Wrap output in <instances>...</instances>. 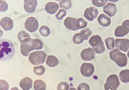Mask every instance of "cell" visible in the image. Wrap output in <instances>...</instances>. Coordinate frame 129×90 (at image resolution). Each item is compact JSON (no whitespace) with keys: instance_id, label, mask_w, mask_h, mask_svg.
Here are the masks:
<instances>
[{"instance_id":"cell-1","label":"cell","mask_w":129,"mask_h":90,"mask_svg":"<svg viewBox=\"0 0 129 90\" xmlns=\"http://www.w3.org/2000/svg\"><path fill=\"white\" fill-rule=\"evenodd\" d=\"M20 51L23 55L27 56L31 51L41 49L43 46L42 41L37 39L28 38L20 42Z\"/></svg>"},{"instance_id":"cell-2","label":"cell","mask_w":129,"mask_h":90,"mask_svg":"<svg viewBox=\"0 0 129 90\" xmlns=\"http://www.w3.org/2000/svg\"><path fill=\"white\" fill-rule=\"evenodd\" d=\"M0 60L7 61L11 59L15 53L13 44L9 40L3 39L0 40Z\"/></svg>"},{"instance_id":"cell-3","label":"cell","mask_w":129,"mask_h":90,"mask_svg":"<svg viewBox=\"0 0 129 90\" xmlns=\"http://www.w3.org/2000/svg\"><path fill=\"white\" fill-rule=\"evenodd\" d=\"M109 56L110 59L119 66L123 67L126 65L127 63V56L125 54L119 50L114 49L110 51Z\"/></svg>"},{"instance_id":"cell-4","label":"cell","mask_w":129,"mask_h":90,"mask_svg":"<svg viewBox=\"0 0 129 90\" xmlns=\"http://www.w3.org/2000/svg\"><path fill=\"white\" fill-rule=\"evenodd\" d=\"M89 43L97 53L101 54L105 51L104 43L99 35H93L89 40Z\"/></svg>"},{"instance_id":"cell-5","label":"cell","mask_w":129,"mask_h":90,"mask_svg":"<svg viewBox=\"0 0 129 90\" xmlns=\"http://www.w3.org/2000/svg\"><path fill=\"white\" fill-rule=\"evenodd\" d=\"M47 55L43 51L39 50L32 52L29 57L30 62L34 65H38L43 63L45 61Z\"/></svg>"},{"instance_id":"cell-6","label":"cell","mask_w":129,"mask_h":90,"mask_svg":"<svg viewBox=\"0 0 129 90\" xmlns=\"http://www.w3.org/2000/svg\"><path fill=\"white\" fill-rule=\"evenodd\" d=\"M118 76L115 74H112L107 78L104 85L105 90H117L119 85Z\"/></svg>"},{"instance_id":"cell-7","label":"cell","mask_w":129,"mask_h":90,"mask_svg":"<svg viewBox=\"0 0 129 90\" xmlns=\"http://www.w3.org/2000/svg\"><path fill=\"white\" fill-rule=\"evenodd\" d=\"M39 26V23L37 20L33 17L27 18L24 23L25 29L31 33L37 31Z\"/></svg>"},{"instance_id":"cell-8","label":"cell","mask_w":129,"mask_h":90,"mask_svg":"<svg viewBox=\"0 0 129 90\" xmlns=\"http://www.w3.org/2000/svg\"><path fill=\"white\" fill-rule=\"evenodd\" d=\"M115 45L117 49L126 52L129 50V40L126 38L116 39Z\"/></svg>"},{"instance_id":"cell-9","label":"cell","mask_w":129,"mask_h":90,"mask_svg":"<svg viewBox=\"0 0 129 90\" xmlns=\"http://www.w3.org/2000/svg\"><path fill=\"white\" fill-rule=\"evenodd\" d=\"M80 70L81 73L83 76L85 77H90L94 73V68L92 64L84 63L81 66Z\"/></svg>"},{"instance_id":"cell-10","label":"cell","mask_w":129,"mask_h":90,"mask_svg":"<svg viewBox=\"0 0 129 90\" xmlns=\"http://www.w3.org/2000/svg\"><path fill=\"white\" fill-rule=\"evenodd\" d=\"M99 14L97 9L93 6L87 8L84 12V17L89 21H91L96 18Z\"/></svg>"},{"instance_id":"cell-11","label":"cell","mask_w":129,"mask_h":90,"mask_svg":"<svg viewBox=\"0 0 129 90\" xmlns=\"http://www.w3.org/2000/svg\"><path fill=\"white\" fill-rule=\"evenodd\" d=\"M95 53L94 50L90 47L83 50L81 53V56L84 61H91L95 57Z\"/></svg>"},{"instance_id":"cell-12","label":"cell","mask_w":129,"mask_h":90,"mask_svg":"<svg viewBox=\"0 0 129 90\" xmlns=\"http://www.w3.org/2000/svg\"><path fill=\"white\" fill-rule=\"evenodd\" d=\"M24 8L25 11L28 13H33L36 9L38 4L36 0H24Z\"/></svg>"},{"instance_id":"cell-13","label":"cell","mask_w":129,"mask_h":90,"mask_svg":"<svg viewBox=\"0 0 129 90\" xmlns=\"http://www.w3.org/2000/svg\"><path fill=\"white\" fill-rule=\"evenodd\" d=\"M77 19L70 17H67L64 21V23L67 29L75 31L78 29L77 24Z\"/></svg>"},{"instance_id":"cell-14","label":"cell","mask_w":129,"mask_h":90,"mask_svg":"<svg viewBox=\"0 0 129 90\" xmlns=\"http://www.w3.org/2000/svg\"><path fill=\"white\" fill-rule=\"evenodd\" d=\"M0 25L5 31L11 29L13 26V22L12 20L8 17H5L0 21Z\"/></svg>"},{"instance_id":"cell-15","label":"cell","mask_w":129,"mask_h":90,"mask_svg":"<svg viewBox=\"0 0 129 90\" xmlns=\"http://www.w3.org/2000/svg\"><path fill=\"white\" fill-rule=\"evenodd\" d=\"M103 11L110 17L115 15L117 11V8L115 4L109 3L103 8Z\"/></svg>"},{"instance_id":"cell-16","label":"cell","mask_w":129,"mask_h":90,"mask_svg":"<svg viewBox=\"0 0 129 90\" xmlns=\"http://www.w3.org/2000/svg\"><path fill=\"white\" fill-rule=\"evenodd\" d=\"M59 8L58 4L55 2H49L45 5V9L48 13L54 14H55Z\"/></svg>"},{"instance_id":"cell-17","label":"cell","mask_w":129,"mask_h":90,"mask_svg":"<svg viewBox=\"0 0 129 90\" xmlns=\"http://www.w3.org/2000/svg\"><path fill=\"white\" fill-rule=\"evenodd\" d=\"M33 80L30 78L25 77L20 81V86L23 90H28L32 87Z\"/></svg>"},{"instance_id":"cell-18","label":"cell","mask_w":129,"mask_h":90,"mask_svg":"<svg viewBox=\"0 0 129 90\" xmlns=\"http://www.w3.org/2000/svg\"><path fill=\"white\" fill-rule=\"evenodd\" d=\"M99 24L103 27L109 26L111 23V19L107 15L104 14H100L98 18Z\"/></svg>"},{"instance_id":"cell-19","label":"cell","mask_w":129,"mask_h":90,"mask_svg":"<svg viewBox=\"0 0 129 90\" xmlns=\"http://www.w3.org/2000/svg\"><path fill=\"white\" fill-rule=\"evenodd\" d=\"M59 61L55 56L52 55H49L47 58L46 63L49 66L54 67L58 64Z\"/></svg>"},{"instance_id":"cell-20","label":"cell","mask_w":129,"mask_h":90,"mask_svg":"<svg viewBox=\"0 0 129 90\" xmlns=\"http://www.w3.org/2000/svg\"><path fill=\"white\" fill-rule=\"evenodd\" d=\"M119 77L121 81L124 83L129 82V70L126 69L121 71L119 74Z\"/></svg>"},{"instance_id":"cell-21","label":"cell","mask_w":129,"mask_h":90,"mask_svg":"<svg viewBox=\"0 0 129 90\" xmlns=\"http://www.w3.org/2000/svg\"><path fill=\"white\" fill-rule=\"evenodd\" d=\"M34 88L35 90H46V83L41 80H36L34 82Z\"/></svg>"},{"instance_id":"cell-22","label":"cell","mask_w":129,"mask_h":90,"mask_svg":"<svg viewBox=\"0 0 129 90\" xmlns=\"http://www.w3.org/2000/svg\"><path fill=\"white\" fill-rule=\"evenodd\" d=\"M128 33L124 29L122 25L117 27L115 31L114 34L116 37H122L126 35Z\"/></svg>"},{"instance_id":"cell-23","label":"cell","mask_w":129,"mask_h":90,"mask_svg":"<svg viewBox=\"0 0 129 90\" xmlns=\"http://www.w3.org/2000/svg\"><path fill=\"white\" fill-rule=\"evenodd\" d=\"M114 39L113 37H108L105 40L107 49L109 50L113 49L115 47Z\"/></svg>"},{"instance_id":"cell-24","label":"cell","mask_w":129,"mask_h":90,"mask_svg":"<svg viewBox=\"0 0 129 90\" xmlns=\"http://www.w3.org/2000/svg\"><path fill=\"white\" fill-rule=\"evenodd\" d=\"M40 34L44 37L48 36L50 33V31L48 27L45 25L41 26L39 30Z\"/></svg>"},{"instance_id":"cell-25","label":"cell","mask_w":129,"mask_h":90,"mask_svg":"<svg viewBox=\"0 0 129 90\" xmlns=\"http://www.w3.org/2000/svg\"><path fill=\"white\" fill-rule=\"evenodd\" d=\"M73 42L76 44H80L84 40L83 38L80 33H76L73 38Z\"/></svg>"},{"instance_id":"cell-26","label":"cell","mask_w":129,"mask_h":90,"mask_svg":"<svg viewBox=\"0 0 129 90\" xmlns=\"http://www.w3.org/2000/svg\"><path fill=\"white\" fill-rule=\"evenodd\" d=\"M17 37L20 42H21L27 38H30V36L26 31H21L18 33Z\"/></svg>"},{"instance_id":"cell-27","label":"cell","mask_w":129,"mask_h":90,"mask_svg":"<svg viewBox=\"0 0 129 90\" xmlns=\"http://www.w3.org/2000/svg\"><path fill=\"white\" fill-rule=\"evenodd\" d=\"M80 33L82 36L84 40H88L92 34L91 30L88 28L82 30Z\"/></svg>"},{"instance_id":"cell-28","label":"cell","mask_w":129,"mask_h":90,"mask_svg":"<svg viewBox=\"0 0 129 90\" xmlns=\"http://www.w3.org/2000/svg\"><path fill=\"white\" fill-rule=\"evenodd\" d=\"M60 8L67 10L70 9L72 6V3L70 0H63L59 3Z\"/></svg>"},{"instance_id":"cell-29","label":"cell","mask_w":129,"mask_h":90,"mask_svg":"<svg viewBox=\"0 0 129 90\" xmlns=\"http://www.w3.org/2000/svg\"><path fill=\"white\" fill-rule=\"evenodd\" d=\"M87 24V22L83 18H79L77 19V26L78 29L86 27Z\"/></svg>"},{"instance_id":"cell-30","label":"cell","mask_w":129,"mask_h":90,"mask_svg":"<svg viewBox=\"0 0 129 90\" xmlns=\"http://www.w3.org/2000/svg\"><path fill=\"white\" fill-rule=\"evenodd\" d=\"M45 70L44 67L42 65H40L38 67H34L33 71L36 75L39 76L43 75L45 72Z\"/></svg>"},{"instance_id":"cell-31","label":"cell","mask_w":129,"mask_h":90,"mask_svg":"<svg viewBox=\"0 0 129 90\" xmlns=\"http://www.w3.org/2000/svg\"><path fill=\"white\" fill-rule=\"evenodd\" d=\"M92 4L95 6L101 7L105 5L108 2V0H92Z\"/></svg>"},{"instance_id":"cell-32","label":"cell","mask_w":129,"mask_h":90,"mask_svg":"<svg viewBox=\"0 0 129 90\" xmlns=\"http://www.w3.org/2000/svg\"><path fill=\"white\" fill-rule=\"evenodd\" d=\"M67 15V12L63 9H60L55 15L56 18L59 20H61Z\"/></svg>"},{"instance_id":"cell-33","label":"cell","mask_w":129,"mask_h":90,"mask_svg":"<svg viewBox=\"0 0 129 90\" xmlns=\"http://www.w3.org/2000/svg\"><path fill=\"white\" fill-rule=\"evenodd\" d=\"M69 87L68 84L66 82H61L57 86V90H68Z\"/></svg>"},{"instance_id":"cell-34","label":"cell","mask_w":129,"mask_h":90,"mask_svg":"<svg viewBox=\"0 0 129 90\" xmlns=\"http://www.w3.org/2000/svg\"><path fill=\"white\" fill-rule=\"evenodd\" d=\"M0 84V90H8L9 89V84L6 81L1 79Z\"/></svg>"},{"instance_id":"cell-35","label":"cell","mask_w":129,"mask_h":90,"mask_svg":"<svg viewBox=\"0 0 129 90\" xmlns=\"http://www.w3.org/2000/svg\"><path fill=\"white\" fill-rule=\"evenodd\" d=\"M0 11L4 12L7 10L8 8V5L4 0H0Z\"/></svg>"},{"instance_id":"cell-36","label":"cell","mask_w":129,"mask_h":90,"mask_svg":"<svg viewBox=\"0 0 129 90\" xmlns=\"http://www.w3.org/2000/svg\"><path fill=\"white\" fill-rule=\"evenodd\" d=\"M77 90H90V87L89 85L85 83H82L78 86Z\"/></svg>"},{"instance_id":"cell-37","label":"cell","mask_w":129,"mask_h":90,"mask_svg":"<svg viewBox=\"0 0 129 90\" xmlns=\"http://www.w3.org/2000/svg\"><path fill=\"white\" fill-rule=\"evenodd\" d=\"M122 26L125 31L128 33L129 32V20L124 21L122 23Z\"/></svg>"},{"instance_id":"cell-38","label":"cell","mask_w":129,"mask_h":90,"mask_svg":"<svg viewBox=\"0 0 129 90\" xmlns=\"http://www.w3.org/2000/svg\"><path fill=\"white\" fill-rule=\"evenodd\" d=\"M11 90H19L17 87H14L12 88Z\"/></svg>"},{"instance_id":"cell-39","label":"cell","mask_w":129,"mask_h":90,"mask_svg":"<svg viewBox=\"0 0 129 90\" xmlns=\"http://www.w3.org/2000/svg\"><path fill=\"white\" fill-rule=\"evenodd\" d=\"M69 90H77L74 87H70Z\"/></svg>"},{"instance_id":"cell-40","label":"cell","mask_w":129,"mask_h":90,"mask_svg":"<svg viewBox=\"0 0 129 90\" xmlns=\"http://www.w3.org/2000/svg\"><path fill=\"white\" fill-rule=\"evenodd\" d=\"M127 55L128 58H129V50L128 51V52L127 53Z\"/></svg>"}]
</instances>
